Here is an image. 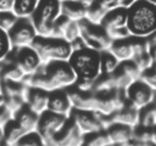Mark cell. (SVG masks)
Here are the masks:
<instances>
[{"mask_svg": "<svg viewBox=\"0 0 156 146\" xmlns=\"http://www.w3.org/2000/svg\"><path fill=\"white\" fill-rule=\"evenodd\" d=\"M152 105L155 106V108H156V97H155V100H154V102H152Z\"/></svg>", "mask_w": 156, "mask_h": 146, "instance_id": "obj_49", "label": "cell"}, {"mask_svg": "<svg viewBox=\"0 0 156 146\" xmlns=\"http://www.w3.org/2000/svg\"><path fill=\"white\" fill-rule=\"evenodd\" d=\"M2 130H4V140H5V142H7L11 146H13L16 142H18L26 135V131L17 124V122L13 118H11L2 127Z\"/></svg>", "mask_w": 156, "mask_h": 146, "instance_id": "obj_23", "label": "cell"}, {"mask_svg": "<svg viewBox=\"0 0 156 146\" xmlns=\"http://www.w3.org/2000/svg\"><path fill=\"white\" fill-rule=\"evenodd\" d=\"M146 1H149V2H151V4H154V5H156V0H146Z\"/></svg>", "mask_w": 156, "mask_h": 146, "instance_id": "obj_48", "label": "cell"}, {"mask_svg": "<svg viewBox=\"0 0 156 146\" xmlns=\"http://www.w3.org/2000/svg\"><path fill=\"white\" fill-rule=\"evenodd\" d=\"M69 19L67 17H65L62 13L61 16L55 21L54 23V27H52V38H58V39H63V34H65V30L67 28V26L69 24Z\"/></svg>", "mask_w": 156, "mask_h": 146, "instance_id": "obj_33", "label": "cell"}, {"mask_svg": "<svg viewBox=\"0 0 156 146\" xmlns=\"http://www.w3.org/2000/svg\"><path fill=\"white\" fill-rule=\"evenodd\" d=\"M11 118H12V116L6 111V108L4 106L0 107V127H4Z\"/></svg>", "mask_w": 156, "mask_h": 146, "instance_id": "obj_39", "label": "cell"}, {"mask_svg": "<svg viewBox=\"0 0 156 146\" xmlns=\"http://www.w3.org/2000/svg\"><path fill=\"white\" fill-rule=\"evenodd\" d=\"M87 9L88 7L84 6L79 0H71V1L61 2V13L73 22H80L85 19Z\"/></svg>", "mask_w": 156, "mask_h": 146, "instance_id": "obj_21", "label": "cell"}, {"mask_svg": "<svg viewBox=\"0 0 156 146\" xmlns=\"http://www.w3.org/2000/svg\"><path fill=\"white\" fill-rule=\"evenodd\" d=\"M133 61L135 62V64L138 66V68L141 71V73L145 72V71H147V69H150V68H152V66H154V62H152L149 52H145V54H141V55L135 56L133 58Z\"/></svg>", "mask_w": 156, "mask_h": 146, "instance_id": "obj_36", "label": "cell"}, {"mask_svg": "<svg viewBox=\"0 0 156 146\" xmlns=\"http://www.w3.org/2000/svg\"><path fill=\"white\" fill-rule=\"evenodd\" d=\"M127 29L133 38H151L156 33V5L136 0L127 9Z\"/></svg>", "mask_w": 156, "mask_h": 146, "instance_id": "obj_2", "label": "cell"}, {"mask_svg": "<svg viewBox=\"0 0 156 146\" xmlns=\"http://www.w3.org/2000/svg\"><path fill=\"white\" fill-rule=\"evenodd\" d=\"M68 96L72 103L73 109L79 111H95V94L94 92H82L74 89L73 86L67 89Z\"/></svg>", "mask_w": 156, "mask_h": 146, "instance_id": "obj_15", "label": "cell"}, {"mask_svg": "<svg viewBox=\"0 0 156 146\" xmlns=\"http://www.w3.org/2000/svg\"><path fill=\"white\" fill-rule=\"evenodd\" d=\"M123 146H152L151 144H147V142H141V141H138L135 139H132L129 140L127 144H124Z\"/></svg>", "mask_w": 156, "mask_h": 146, "instance_id": "obj_42", "label": "cell"}, {"mask_svg": "<svg viewBox=\"0 0 156 146\" xmlns=\"http://www.w3.org/2000/svg\"><path fill=\"white\" fill-rule=\"evenodd\" d=\"M155 129H149V128H144L138 125L136 128H134V133H133V139L141 141V142H147L151 144V139H152V134H154Z\"/></svg>", "mask_w": 156, "mask_h": 146, "instance_id": "obj_34", "label": "cell"}, {"mask_svg": "<svg viewBox=\"0 0 156 146\" xmlns=\"http://www.w3.org/2000/svg\"><path fill=\"white\" fill-rule=\"evenodd\" d=\"M7 60L13 62L24 73V75L35 74L43 66V62L39 55L32 46L22 47V49H13L10 56L7 57Z\"/></svg>", "mask_w": 156, "mask_h": 146, "instance_id": "obj_10", "label": "cell"}, {"mask_svg": "<svg viewBox=\"0 0 156 146\" xmlns=\"http://www.w3.org/2000/svg\"><path fill=\"white\" fill-rule=\"evenodd\" d=\"M68 117L54 113L51 111H45L39 114V120L37 125V133L44 140L45 145L49 146L56 134L63 128Z\"/></svg>", "mask_w": 156, "mask_h": 146, "instance_id": "obj_9", "label": "cell"}, {"mask_svg": "<svg viewBox=\"0 0 156 146\" xmlns=\"http://www.w3.org/2000/svg\"><path fill=\"white\" fill-rule=\"evenodd\" d=\"M107 12L101 9L98 4L93 2L88 9H87V15H85V19L89 22V23H93V24H100L102 23V19L105 17Z\"/></svg>", "mask_w": 156, "mask_h": 146, "instance_id": "obj_29", "label": "cell"}, {"mask_svg": "<svg viewBox=\"0 0 156 146\" xmlns=\"http://www.w3.org/2000/svg\"><path fill=\"white\" fill-rule=\"evenodd\" d=\"M108 51L119 61H130L134 57V51H133V43H132V36L127 39H121V40H112Z\"/></svg>", "mask_w": 156, "mask_h": 146, "instance_id": "obj_20", "label": "cell"}, {"mask_svg": "<svg viewBox=\"0 0 156 146\" xmlns=\"http://www.w3.org/2000/svg\"><path fill=\"white\" fill-rule=\"evenodd\" d=\"M48 102H49V92L38 88L28 86L26 94V105L38 114L48 111Z\"/></svg>", "mask_w": 156, "mask_h": 146, "instance_id": "obj_14", "label": "cell"}, {"mask_svg": "<svg viewBox=\"0 0 156 146\" xmlns=\"http://www.w3.org/2000/svg\"><path fill=\"white\" fill-rule=\"evenodd\" d=\"M4 100H5V96H4V91H2V84L0 82V107L4 106Z\"/></svg>", "mask_w": 156, "mask_h": 146, "instance_id": "obj_44", "label": "cell"}, {"mask_svg": "<svg viewBox=\"0 0 156 146\" xmlns=\"http://www.w3.org/2000/svg\"><path fill=\"white\" fill-rule=\"evenodd\" d=\"M4 130H2V127H0V145L4 142Z\"/></svg>", "mask_w": 156, "mask_h": 146, "instance_id": "obj_46", "label": "cell"}, {"mask_svg": "<svg viewBox=\"0 0 156 146\" xmlns=\"http://www.w3.org/2000/svg\"><path fill=\"white\" fill-rule=\"evenodd\" d=\"M110 119H111V123H119L134 129L139 125V109L127 103L123 108L113 113L110 117Z\"/></svg>", "mask_w": 156, "mask_h": 146, "instance_id": "obj_19", "label": "cell"}, {"mask_svg": "<svg viewBox=\"0 0 156 146\" xmlns=\"http://www.w3.org/2000/svg\"><path fill=\"white\" fill-rule=\"evenodd\" d=\"M136 0H118V5L119 7H123V9H128L130 7Z\"/></svg>", "mask_w": 156, "mask_h": 146, "instance_id": "obj_43", "label": "cell"}, {"mask_svg": "<svg viewBox=\"0 0 156 146\" xmlns=\"http://www.w3.org/2000/svg\"><path fill=\"white\" fill-rule=\"evenodd\" d=\"M17 124L26 131V134L37 131V125L39 120V114L32 111L27 105H24L18 112H16L12 117Z\"/></svg>", "mask_w": 156, "mask_h": 146, "instance_id": "obj_18", "label": "cell"}, {"mask_svg": "<svg viewBox=\"0 0 156 146\" xmlns=\"http://www.w3.org/2000/svg\"><path fill=\"white\" fill-rule=\"evenodd\" d=\"M116 84L112 74H101L94 84V94H108L116 91Z\"/></svg>", "mask_w": 156, "mask_h": 146, "instance_id": "obj_27", "label": "cell"}, {"mask_svg": "<svg viewBox=\"0 0 156 146\" xmlns=\"http://www.w3.org/2000/svg\"><path fill=\"white\" fill-rule=\"evenodd\" d=\"M110 146H116V145H110Z\"/></svg>", "mask_w": 156, "mask_h": 146, "instance_id": "obj_52", "label": "cell"}, {"mask_svg": "<svg viewBox=\"0 0 156 146\" xmlns=\"http://www.w3.org/2000/svg\"><path fill=\"white\" fill-rule=\"evenodd\" d=\"M80 38V28H79V22H73L71 21L69 24L67 26L65 34H63V39L68 43L74 41L76 39Z\"/></svg>", "mask_w": 156, "mask_h": 146, "instance_id": "obj_35", "label": "cell"}, {"mask_svg": "<svg viewBox=\"0 0 156 146\" xmlns=\"http://www.w3.org/2000/svg\"><path fill=\"white\" fill-rule=\"evenodd\" d=\"M32 47L39 55L43 64L51 61H68L72 55L71 44L65 39L37 36Z\"/></svg>", "mask_w": 156, "mask_h": 146, "instance_id": "obj_5", "label": "cell"}, {"mask_svg": "<svg viewBox=\"0 0 156 146\" xmlns=\"http://www.w3.org/2000/svg\"><path fill=\"white\" fill-rule=\"evenodd\" d=\"M73 107L68 96L67 90H55L49 92V102H48V111L54 113L69 117Z\"/></svg>", "mask_w": 156, "mask_h": 146, "instance_id": "obj_13", "label": "cell"}, {"mask_svg": "<svg viewBox=\"0 0 156 146\" xmlns=\"http://www.w3.org/2000/svg\"><path fill=\"white\" fill-rule=\"evenodd\" d=\"M95 4H98L101 9H104L106 12L111 11V10H115L117 7H119L118 5V0H95L94 1Z\"/></svg>", "mask_w": 156, "mask_h": 146, "instance_id": "obj_38", "label": "cell"}, {"mask_svg": "<svg viewBox=\"0 0 156 146\" xmlns=\"http://www.w3.org/2000/svg\"><path fill=\"white\" fill-rule=\"evenodd\" d=\"M24 73L11 61L6 60L0 64V82L1 83H23Z\"/></svg>", "mask_w": 156, "mask_h": 146, "instance_id": "obj_22", "label": "cell"}, {"mask_svg": "<svg viewBox=\"0 0 156 146\" xmlns=\"http://www.w3.org/2000/svg\"><path fill=\"white\" fill-rule=\"evenodd\" d=\"M139 125L149 129H156V108L152 103L139 111Z\"/></svg>", "mask_w": 156, "mask_h": 146, "instance_id": "obj_26", "label": "cell"}, {"mask_svg": "<svg viewBox=\"0 0 156 146\" xmlns=\"http://www.w3.org/2000/svg\"><path fill=\"white\" fill-rule=\"evenodd\" d=\"M124 96L128 105L140 111L154 102L156 94L141 79H138L124 90Z\"/></svg>", "mask_w": 156, "mask_h": 146, "instance_id": "obj_11", "label": "cell"}, {"mask_svg": "<svg viewBox=\"0 0 156 146\" xmlns=\"http://www.w3.org/2000/svg\"><path fill=\"white\" fill-rule=\"evenodd\" d=\"M111 145L116 146H123L127 144L129 140L133 139V133L134 129L119 123H111L106 129H105Z\"/></svg>", "mask_w": 156, "mask_h": 146, "instance_id": "obj_16", "label": "cell"}, {"mask_svg": "<svg viewBox=\"0 0 156 146\" xmlns=\"http://www.w3.org/2000/svg\"><path fill=\"white\" fill-rule=\"evenodd\" d=\"M79 1H80V2H82V4L84 5V6L89 7V6H90V5H91V4H93V2L95 1V0H79Z\"/></svg>", "mask_w": 156, "mask_h": 146, "instance_id": "obj_45", "label": "cell"}, {"mask_svg": "<svg viewBox=\"0 0 156 146\" xmlns=\"http://www.w3.org/2000/svg\"><path fill=\"white\" fill-rule=\"evenodd\" d=\"M61 16V2L58 0H39V4L30 17L38 36L49 38L52 35L55 21Z\"/></svg>", "mask_w": 156, "mask_h": 146, "instance_id": "obj_4", "label": "cell"}, {"mask_svg": "<svg viewBox=\"0 0 156 146\" xmlns=\"http://www.w3.org/2000/svg\"><path fill=\"white\" fill-rule=\"evenodd\" d=\"M15 0H0V12L1 11H12Z\"/></svg>", "mask_w": 156, "mask_h": 146, "instance_id": "obj_41", "label": "cell"}, {"mask_svg": "<svg viewBox=\"0 0 156 146\" xmlns=\"http://www.w3.org/2000/svg\"><path fill=\"white\" fill-rule=\"evenodd\" d=\"M152 69H154V71H155V72H156V63H155V64H154V66H152Z\"/></svg>", "mask_w": 156, "mask_h": 146, "instance_id": "obj_50", "label": "cell"}, {"mask_svg": "<svg viewBox=\"0 0 156 146\" xmlns=\"http://www.w3.org/2000/svg\"><path fill=\"white\" fill-rule=\"evenodd\" d=\"M84 135L68 117L63 128L56 134L49 146H83Z\"/></svg>", "mask_w": 156, "mask_h": 146, "instance_id": "obj_12", "label": "cell"}, {"mask_svg": "<svg viewBox=\"0 0 156 146\" xmlns=\"http://www.w3.org/2000/svg\"><path fill=\"white\" fill-rule=\"evenodd\" d=\"M80 28V38L84 41L85 46L90 50L102 52L108 50L112 40L108 36L107 32L100 24L89 23L87 19L79 22Z\"/></svg>", "mask_w": 156, "mask_h": 146, "instance_id": "obj_7", "label": "cell"}, {"mask_svg": "<svg viewBox=\"0 0 156 146\" xmlns=\"http://www.w3.org/2000/svg\"><path fill=\"white\" fill-rule=\"evenodd\" d=\"M140 79L156 94V72H155L152 68H150V69L143 72Z\"/></svg>", "mask_w": 156, "mask_h": 146, "instance_id": "obj_37", "label": "cell"}, {"mask_svg": "<svg viewBox=\"0 0 156 146\" xmlns=\"http://www.w3.org/2000/svg\"><path fill=\"white\" fill-rule=\"evenodd\" d=\"M39 0H15L12 12L17 18H30L34 13Z\"/></svg>", "mask_w": 156, "mask_h": 146, "instance_id": "obj_24", "label": "cell"}, {"mask_svg": "<svg viewBox=\"0 0 156 146\" xmlns=\"http://www.w3.org/2000/svg\"><path fill=\"white\" fill-rule=\"evenodd\" d=\"M18 21L17 16L12 11H1L0 12V29L4 32H9Z\"/></svg>", "mask_w": 156, "mask_h": 146, "instance_id": "obj_32", "label": "cell"}, {"mask_svg": "<svg viewBox=\"0 0 156 146\" xmlns=\"http://www.w3.org/2000/svg\"><path fill=\"white\" fill-rule=\"evenodd\" d=\"M69 118L73 120L76 127L79 129V131L84 136L105 130L111 124L110 117L102 116V114H100L98 112H93V111L72 109Z\"/></svg>", "mask_w": 156, "mask_h": 146, "instance_id": "obj_6", "label": "cell"}, {"mask_svg": "<svg viewBox=\"0 0 156 146\" xmlns=\"http://www.w3.org/2000/svg\"><path fill=\"white\" fill-rule=\"evenodd\" d=\"M60 2H66V1H71V0H58Z\"/></svg>", "mask_w": 156, "mask_h": 146, "instance_id": "obj_51", "label": "cell"}, {"mask_svg": "<svg viewBox=\"0 0 156 146\" xmlns=\"http://www.w3.org/2000/svg\"><path fill=\"white\" fill-rule=\"evenodd\" d=\"M101 26L107 32V34L117 29L127 28V9L117 7L108 11L102 19Z\"/></svg>", "mask_w": 156, "mask_h": 146, "instance_id": "obj_17", "label": "cell"}, {"mask_svg": "<svg viewBox=\"0 0 156 146\" xmlns=\"http://www.w3.org/2000/svg\"><path fill=\"white\" fill-rule=\"evenodd\" d=\"M119 61L108 51H102L100 52V68H101V74H112L116 72V69L119 66Z\"/></svg>", "mask_w": 156, "mask_h": 146, "instance_id": "obj_25", "label": "cell"}, {"mask_svg": "<svg viewBox=\"0 0 156 146\" xmlns=\"http://www.w3.org/2000/svg\"><path fill=\"white\" fill-rule=\"evenodd\" d=\"M147 52H149V55H150V57H151V60L155 64L156 63V41H152V40L149 39V50H147Z\"/></svg>", "mask_w": 156, "mask_h": 146, "instance_id": "obj_40", "label": "cell"}, {"mask_svg": "<svg viewBox=\"0 0 156 146\" xmlns=\"http://www.w3.org/2000/svg\"><path fill=\"white\" fill-rule=\"evenodd\" d=\"M110 139L105 130L84 136L83 146H110Z\"/></svg>", "mask_w": 156, "mask_h": 146, "instance_id": "obj_28", "label": "cell"}, {"mask_svg": "<svg viewBox=\"0 0 156 146\" xmlns=\"http://www.w3.org/2000/svg\"><path fill=\"white\" fill-rule=\"evenodd\" d=\"M149 39H150V40H152V41H156V33H155V34H154L151 38H149Z\"/></svg>", "mask_w": 156, "mask_h": 146, "instance_id": "obj_47", "label": "cell"}, {"mask_svg": "<svg viewBox=\"0 0 156 146\" xmlns=\"http://www.w3.org/2000/svg\"><path fill=\"white\" fill-rule=\"evenodd\" d=\"M12 50L13 49L11 46L7 33L4 32L2 29H0V64L7 60V57L12 52Z\"/></svg>", "mask_w": 156, "mask_h": 146, "instance_id": "obj_30", "label": "cell"}, {"mask_svg": "<svg viewBox=\"0 0 156 146\" xmlns=\"http://www.w3.org/2000/svg\"><path fill=\"white\" fill-rule=\"evenodd\" d=\"M13 146H46L44 140L40 137V135L34 131L26 134L18 142H16Z\"/></svg>", "mask_w": 156, "mask_h": 146, "instance_id": "obj_31", "label": "cell"}, {"mask_svg": "<svg viewBox=\"0 0 156 146\" xmlns=\"http://www.w3.org/2000/svg\"><path fill=\"white\" fill-rule=\"evenodd\" d=\"M68 63L73 69L77 79L95 82L101 75L100 52L88 47L79 51H73Z\"/></svg>", "mask_w": 156, "mask_h": 146, "instance_id": "obj_3", "label": "cell"}, {"mask_svg": "<svg viewBox=\"0 0 156 146\" xmlns=\"http://www.w3.org/2000/svg\"><path fill=\"white\" fill-rule=\"evenodd\" d=\"M7 35L12 49L29 47L38 36L30 18H18L16 24L7 32Z\"/></svg>", "mask_w": 156, "mask_h": 146, "instance_id": "obj_8", "label": "cell"}, {"mask_svg": "<svg viewBox=\"0 0 156 146\" xmlns=\"http://www.w3.org/2000/svg\"><path fill=\"white\" fill-rule=\"evenodd\" d=\"M77 77L68 61H51L44 63L33 75H26L23 83L27 86L38 88L48 92L67 90L74 85Z\"/></svg>", "mask_w": 156, "mask_h": 146, "instance_id": "obj_1", "label": "cell"}]
</instances>
